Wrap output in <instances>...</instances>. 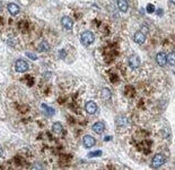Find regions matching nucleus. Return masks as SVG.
<instances>
[{
	"mask_svg": "<svg viewBox=\"0 0 175 170\" xmlns=\"http://www.w3.org/2000/svg\"><path fill=\"white\" fill-rule=\"evenodd\" d=\"M102 155V151H94V152H91L89 154H88V156L89 158H94V156H101Z\"/></svg>",
	"mask_w": 175,
	"mask_h": 170,
	"instance_id": "18",
	"label": "nucleus"
},
{
	"mask_svg": "<svg viewBox=\"0 0 175 170\" xmlns=\"http://www.w3.org/2000/svg\"><path fill=\"white\" fill-rule=\"evenodd\" d=\"M174 61H175V59H174V51H173V52H171V53H169L168 56H166V63H167L169 66L174 67Z\"/></svg>",
	"mask_w": 175,
	"mask_h": 170,
	"instance_id": "15",
	"label": "nucleus"
},
{
	"mask_svg": "<svg viewBox=\"0 0 175 170\" xmlns=\"http://www.w3.org/2000/svg\"><path fill=\"white\" fill-rule=\"evenodd\" d=\"M128 63H129L130 68L136 69V68H138V67H139V65H140V58L137 55H132V56H130V57H129Z\"/></svg>",
	"mask_w": 175,
	"mask_h": 170,
	"instance_id": "4",
	"label": "nucleus"
},
{
	"mask_svg": "<svg viewBox=\"0 0 175 170\" xmlns=\"http://www.w3.org/2000/svg\"><path fill=\"white\" fill-rule=\"evenodd\" d=\"M39 50L40 51H46V50H49V44H48L45 41L42 42V43L39 45Z\"/></svg>",
	"mask_w": 175,
	"mask_h": 170,
	"instance_id": "17",
	"label": "nucleus"
},
{
	"mask_svg": "<svg viewBox=\"0 0 175 170\" xmlns=\"http://www.w3.org/2000/svg\"><path fill=\"white\" fill-rule=\"evenodd\" d=\"M15 70L17 73H25L28 70V64L23 59H18L15 63Z\"/></svg>",
	"mask_w": 175,
	"mask_h": 170,
	"instance_id": "2",
	"label": "nucleus"
},
{
	"mask_svg": "<svg viewBox=\"0 0 175 170\" xmlns=\"http://www.w3.org/2000/svg\"><path fill=\"white\" fill-rule=\"evenodd\" d=\"M93 131H94L96 134H102V133L104 132L105 131V125L103 124V122H95L94 125H93Z\"/></svg>",
	"mask_w": 175,
	"mask_h": 170,
	"instance_id": "10",
	"label": "nucleus"
},
{
	"mask_svg": "<svg viewBox=\"0 0 175 170\" xmlns=\"http://www.w3.org/2000/svg\"><path fill=\"white\" fill-rule=\"evenodd\" d=\"M86 111H87L89 115H94L96 114V111H97V104L95 103L94 101H89L86 103V107H85Z\"/></svg>",
	"mask_w": 175,
	"mask_h": 170,
	"instance_id": "6",
	"label": "nucleus"
},
{
	"mask_svg": "<svg viewBox=\"0 0 175 170\" xmlns=\"http://www.w3.org/2000/svg\"><path fill=\"white\" fill-rule=\"evenodd\" d=\"M2 154H4V150H2V147L0 146V156H2Z\"/></svg>",
	"mask_w": 175,
	"mask_h": 170,
	"instance_id": "21",
	"label": "nucleus"
},
{
	"mask_svg": "<svg viewBox=\"0 0 175 170\" xmlns=\"http://www.w3.org/2000/svg\"><path fill=\"white\" fill-rule=\"evenodd\" d=\"M7 9L9 11V14L13 15V16H16L19 13V7L16 4H8Z\"/></svg>",
	"mask_w": 175,
	"mask_h": 170,
	"instance_id": "11",
	"label": "nucleus"
},
{
	"mask_svg": "<svg viewBox=\"0 0 175 170\" xmlns=\"http://www.w3.org/2000/svg\"><path fill=\"white\" fill-rule=\"evenodd\" d=\"M1 8H2V4L0 2V10H1Z\"/></svg>",
	"mask_w": 175,
	"mask_h": 170,
	"instance_id": "22",
	"label": "nucleus"
},
{
	"mask_svg": "<svg viewBox=\"0 0 175 170\" xmlns=\"http://www.w3.org/2000/svg\"><path fill=\"white\" fill-rule=\"evenodd\" d=\"M83 143H84L85 147L89 149V147H93V146L95 145L96 141H95V139L93 137V136L86 135V136H84V139H83Z\"/></svg>",
	"mask_w": 175,
	"mask_h": 170,
	"instance_id": "5",
	"label": "nucleus"
},
{
	"mask_svg": "<svg viewBox=\"0 0 175 170\" xmlns=\"http://www.w3.org/2000/svg\"><path fill=\"white\" fill-rule=\"evenodd\" d=\"M134 41H136L138 44H144L145 41H146V35L140 31L136 32V33H134Z\"/></svg>",
	"mask_w": 175,
	"mask_h": 170,
	"instance_id": "9",
	"label": "nucleus"
},
{
	"mask_svg": "<svg viewBox=\"0 0 175 170\" xmlns=\"http://www.w3.org/2000/svg\"><path fill=\"white\" fill-rule=\"evenodd\" d=\"M166 53L165 52H159L157 56H156V61H157V64L159 65L161 67H163V66H165L166 65Z\"/></svg>",
	"mask_w": 175,
	"mask_h": 170,
	"instance_id": "8",
	"label": "nucleus"
},
{
	"mask_svg": "<svg viewBox=\"0 0 175 170\" xmlns=\"http://www.w3.org/2000/svg\"><path fill=\"white\" fill-rule=\"evenodd\" d=\"M95 41V36L94 33H91V31H85L81 33L80 35V43L85 47H88L91 45L93 42Z\"/></svg>",
	"mask_w": 175,
	"mask_h": 170,
	"instance_id": "1",
	"label": "nucleus"
},
{
	"mask_svg": "<svg viewBox=\"0 0 175 170\" xmlns=\"http://www.w3.org/2000/svg\"><path fill=\"white\" fill-rule=\"evenodd\" d=\"M118 7L122 13H126L128 9H129V6H128V2L126 0H118Z\"/></svg>",
	"mask_w": 175,
	"mask_h": 170,
	"instance_id": "12",
	"label": "nucleus"
},
{
	"mask_svg": "<svg viewBox=\"0 0 175 170\" xmlns=\"http://www.w3.org/2000/svg\"><path fill=\"white\" fill-rule=\"evenodd\" d=\"M101 97L103 100H109L111 97V92H110L109 89H103L101 92Z\"/></svg>",
	"mask_w": 175,
	"mask_h": 170,
	"instance_id": "14",
	"label": "nucleus"
},
{
	"mask_svg": "<svg viewBox=\"0 0 175 170\" xmlns=\"http://www.w3.org/2000/svg\"><path fill=\"white\" fill-rule=\"evenodd\" d=\"M61 24H62V26L66 28V30H71L72 26H74V22H72V19L70 17L64 16V17H62V19H61Z\"/></svg>",
	"mask_w": 175,
	"mask_h": 170,
	"instance_id": "7",
	"label": "nucleus"
},
{
	"mask_svg": "<svg viewBox=\"0 0 175 170\" xmlns=\"http://www.w3.org/2000/svg\"><path fill=\"white\" fill-rule=\"evenodd\" d=\"M154 9H155V7L151 4L147 5V11H148V13H153V11H154Z\"/></svg>",
	"mask_w": 175,
	"mask_h": 170,
	"instance_id": "20",
	"label": "nucleus"
},
{
	"mask_svg": "<svg viewBox=\"0 0 175 170\" xmlns=\"http://www.w3.org/2000/svg\"><path fill=\"white\" fill-rule=\"evenodd\" d=\"M26 56H27V57H29V58H31L32 60H36V59H37V57L33 55L32 52H27V53H26Z\"/></svg>",
	"mask_w": 175,
	"mask_h": 170,
	"instance_id": "19",
	"label": "nucleus"
},
{
	"mask_svg": "<svg viewBox=\"0 0 175 170\" xmlns=\"http://www.w3.org/2000/svg\"><path fill=\"white\" fill-rule=\"evenodd\" d=\"M171 1H172V2H173V4H174V0H171Z\"/></svg>",
	"mask_w": 175,
	"mask_h": 170,
	"instance_id": "23",
	"label": "nucleus"
},
{
	"mask_svg": "<svg viewBox=\"0 0 175 170\" xmlns=\"http://www.w3.org/2000/svg\"><path fill=\"white\" fill-rule=\"evenodd\" d=\"M42 108H43V111L46 114V116H53V115H54V110H53L52 108H50L49 106L42 104Z\"/></svg>",
	"mask_w": 175,
	"mask_h": 170,
	"instance_id": "16",
	"label": "nucleus"
},
{
	"mask_svg": "<svg viewBox=\"0 0 175 170\" xmlns=\"http://www.w3.org/2000/svg\"><path fill=\"white\" fill-rule=\"evenodd\" d=\"M62 125H61V122H54L52 126V132L54 134H60V133H62Z\"/></svg>",
	"mask_w": 175,
	"mask_h": 170,
	"instance_id": "13",
	"label": "nucleus"
},
{
	"mask_svg": "<svg viewBox=\"0 0 175 170\" xmlns=\"http://www.w3.org/2000/svg\"><path fill=\"white\" fill-rule=\"evenodd\" d=\"M165 163V159L164 156H163V154H161V153H158V154H156V155L153 158V160H151V167L153 168H161L163 164Z\"/></svg>",
	"mask_w": 175,
	"mask_h": 170,
	"instance_id": "3",
	"label": "nucleus"
}]
</instances>
